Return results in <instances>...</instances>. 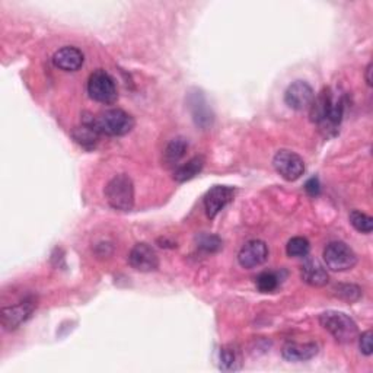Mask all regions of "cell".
<instances>
[{"label": "cell", "mask_w": 373, "mask_h": 373, "mask_svg": "<svg viewBox=\"0 0 373 373\" xmlns=\"http://www.w3.org/2000/svg\"><path fill=\"white\" fill-rule=\"evenodd\" d=\"M344 97L326 88L310 105V120L317 122L325 133L335 134L344 116Z\"/></svg>", "instance_id": "obj_1"}, {"label": "cell", "mask_w": 373, "mask_h": 373, "mask_svg": "<svg viewBox=\"0 0 373 373\" xmlns=\"http://www.w3.org/2000/svg\"><path fill=\"white\" fill-rule=\"evenodd\" d=\"M82 121L92 124L100 134L114 137L130 133L136 124L134 118L129 113L120 110V108H111V110H106L98 116L85 113L82 116Z\"/></svg>", "instance_id": "obj_2"}, {"label": "cell", "mask_w": 373, "mask_h": 373, "mask_svg": "<svg viewBox=\"0 0 373 373\" xmlns=\"http://www.w3.org/2000/svg\"><path fill=\"white\" fill-rule=\"evenodd\" d=\"M319 322L324 330L328 331L341 344L353 343L359 334L357 324L349 315L338 312V310H326V312L321 314Z\"/></svg>", "instance_id": "obj_3"}, {"label": "cell", "mask_w": 373, "mask_h": 373, "mask_svg": "<svg viewBox=\"0 0 373 373\" xmlns=\"http://www.w3.org/2000/svg\"><path fill=\"white\" fill-rule=\"evenodd\" d=\"M105 198L114 210L129 212L134 206V185L129 175H116L105 186Z\"/></svg>", "instance_id": "obj_4"}, {"label": "cell", "mask_w": 373, "mask_h": 373, "mask_svg": "<svg viewBox=\"0 0 373 373\" xmlns=\"http://www.w3.org/2000/svg\"><path fill=\"white\" fill-rule=\"evenodd\" d=\"M88 93L93 101L106 105L114 104L118 98V92L113 76L102 69L90 73L88 79Z\"/></svg>", "instance_id": "obj_5"}, {"label": "cell", "mask_w": 373, "mask_h": 373, "mask_svg": "<svg viewBox=\"0 0 373 373\" xmlns=\"http://www.w3.org/2000/svg\"><path fill=\"white\" fill-rule=\"evenodd\" d=\"M324 261L326 269L333 271H347L356 266L357 255L346 242L333 241L325 246Z\"/></svg>", "instance_id": "obj_6"}, {"label": "cell", "mask_w": 373, "mask_h": 373, "mask_svg": "<svg viewBox=\"0 0 373 373\" xmlns=\"http://www.w3.org/2000/svg\"><path fill=\"white\" fill-rule=\"evenodd\" d=\"M273 166L276 173L286 181H296L305 173V162L298 153L287 149L278 150L274 154Z\"/></svg>", "instance_id": "obj_7"}, {"label": "cell", "mask_w": 373, "mask_h": 373, "mask_svg": "<svg viewBox=\"0 0 373 373\" xmlns=\"http://www.w3.org/2000/svg\"><path fill=\"white\" fill-rule=\"evenodd\" d=\"M35 308H37V302L33 298H28L13 306L3 308L2 309L3 328L8 331H13L19 328L24 322H26L31 318Z\"/></svg>", "instance_id": "obj_8"}, {"label": "cell", "mask_w": 373, "mask_h": 373, "mask_svg": "<svg viewBox=\"0 0 373 373\" xmlns=\"http://www.w3.org/2000/svg\"><path fill=\"white\" fill-rule=\"evenodd\" d=\"M314 100H315V92L312 86L303 81L293 82L285 92V102L294 111L309 110Z\"/></svg>", "instance_id": "obj_9"}, {"label": "cell", "mask_w": 373, "mask_h": 373, "mask_svg": "<svg viewBox=\"0 0 373 373\" xmlns=\"http://www.w3.org/2000/svg\"><path fill=\"white\" fill-rule=\"evenodd\" d=\"M269 258V246L261 239L248 241L238 254V262L242 269L251 270L262 266Z\"/></svg>", "instance_id": "obj_10"}, {"label": "cell", "mask_w": 373, "mask_h": 373, "mask_svg": "<svg viewBox=\"0 0 373 373\" xmlns=\"http://www.w3.org/2000/svg\"><path fill=\"white\" fill-rule=\"evenodd\" d=\"M129 264L137 271L150 273L158 270L159 258L150 245L140 242L132 248L129 254Z\"/></svg>", "instance_id": "obj_11"}, {"label": "cell", "mask_w": 373, "mask_h": 373, "mask_svg": "<svg viewBox=\"0 0 373 373\" xmlns=\"http://www.w3.org/2000/svg\"><path fill=\"white\" fill-rule=\"evenodd\" d=\"M233 194H235V190L226 185H214L212 190L207 191L205 196V209L209 219H214L226 207V205L230 203Z\"/></svg>", "instance_id": "obj_12"}, {"label": "cell", "mask_w": 373, "mask_h": 373, "mask_svg": "<svg viewBox=\"0 0 373 373\" xmlns=\"http://www.w3.org/2000/svg\"><path fill=\"white\" fill-rule=\"evenodd\" d=\"M85 61V56L84 53L76 49V47H63V49H60L54 53L53 56V65L65 72H76L79 70Z\"/></svg>", "instance_id": "obj_13"}, {"label": "cell", "mask_w": 373, "mask_h": 373, "mask_svg": "<svg viewBox=\"0 0 373 373\" xmlns=\"http://www.w3.org/2000/svg\"><path fill=\"white\" fill-rule=\"evenodd\" d=\"M301 277L303 282L309 286L322 287L328 283L330 276L326 273L325 267L317 260H306L301 267Z\"/></svg>", "instance_id": "obj_14"}, {"label": "cell", "mask_w": 373, "mask_h": 373, "mask_svg": "<svg viewBox=\"0 0 373 373\" xmlns=\"http://www.w3.org/2000/svg\"><path fill=\"white\" fill-rule=\"evenodd\" d=\"M318 354V346L315 343H294V341H289L283 346L282 356L287 362H306L310 360L312 357Z\"/></svg>", "instance_id": "obj_15"}, {"label": "cell", "mask_w": 373, "mask_h": 373, "mask_svg": "<svg viewBox=\"0 0 373 373\" xmlns=\"http://www.w3.org/2000/svg\"><path fill=\"white\" fill-rule=\"evenodd\" d=\"M205 158L203 157H194L190 161H186L182 165H178L174 170V180L177 182H185L196 178L205 168Z\"/></svg>", "instance_id": "obj_16"}, {"label": "cell", "mask_w": 373, "mask_h": 373, "mask_svg": "<svg viewBox=\"0 0 373 373\" xmlns=\"http://www.w3.org/2000/svg\"><path fill=\"white\" fill-rule=\"evenodd\" d=\"M72 136H73L76 143H79L82 148L90 150V149H93L98 145L101 134L97 132L95 127L92 126V124L82 121L81 126L76 127L73 130Z\"/></svg>", "instance_id": "obj_17"}, {"label": "cell", "mask_w": 373, "mask_h": 373, "mask_svg": "<svg viewBox=\"0 0 373 373\" xmlns=\"http://www.w3.org/2000/svg\"><path fill=\"white\" fill-rule=\"evenodd\" d=\"M189 150V142L184 137H175L168 143L164 152V162L166 166H175Z\"/></svg>", "instance_id": "obj_18"}, {"label": "cell", "mask_w": 373, "mask_h": 373, "mask_svg": "<svg viewBox=\"0 0 373 373\" xmlns=\"http://www.w3.org/2000/svg\"><path fill=\"white\" fill-rule=\"evenodd\" d=\"M241 367V353L237 347L226 346L221 350V369L238 370Z\"/></svg>", "instance_id": "obj_19"}, {"label": "cell", "mask_w": 373, "mask_h": 373, "mask_svg": "<svg viewBox=\"0 0 373 373\" xmlns=\"http://www.w3.org/2000/svg\"><path fill=\"white\" fill-rule=\"evenodd\" d=\"M255 285L261 293H273L280 286V277L274 271H264L255 278Z\"/></svg>", "instance_id": "obj_20"}, {"label": "cell", "mask_w": 373, "mask_h": 373, "mask_svg": "<svg viewBox=\"0 0 373 373\" xmlns=\"http://www.w3.org/2000/svg\"><path fill=\"white\" fill-rule=\"evenodd\" d=\"M310 244L303 237H294L286 245V253L289 257L293 258H303L309 254Z\"/></svg>", "instance_id": "obj_21"}, {"label": "cell", "mask_w": 373, "mask_h": 373, "mask_svg": "<svg viewBox=\"0 0 373 373\" xmlns=\"http://www.w3.org/2000/svg\"><path fill=\"white\" fill-rule=\"evenodd\" d=\"M350 223L356 230L362 233H370L373 230V219L363 212L353 210L350 213Z\"/></svg>", "instance_id": "obj_22"}, {"label": "cell", "mask_w": 373, "mask_h": 373, "mask_svg": "<svg viewBox=\"0 0 373 373\" xmlns=\"http://www.w3.org/2000/svg\"><path fill=\"white\" fill-rule=\"evenodd\" d=\"M335 296L340 299H344L347 302H356L362 296V289L354 285H338L334 289Z\"/></svg>", "instance_id": "obj_23"}, {"label": "cell", "mask_w": 373, "mask_h": 373, "mask_svg": "<svg viewBox=\"0 0 373 373\" xmlns=\"http://www.w3.org/2000/svg\"><path fill=\"white\" fill-rule=\"evenodd\" d=\"M200 248H203V250L207 253H216L222 248V241L217 237L205 235V237H201V239H200Z\"/></svg>", "instance_id": "obj_24"}, {"label": "cell", "mask_w": 373, "mask_h": 373, "mask_svg": "<svg viewBox=\"0 0 373 373\" xmlns=\"http://www.w3.org/2000/svg\"><path fill=\"white\" fill-rule=\"evenodd\" d=\"M359 346L360 350L365 356H370L373 351V344H372V331H366L359 337Z\"/></svg>", "instance_id": "obj_25"}, {"label": "cell", "mask_w": 373, "mask_h": 373, "mask_svg": "<svg viewBox=\"0 0 373 373\" xmlns=\"http://www.w3.org/2000/svg\"><path fill=\"white\" fill-rule=\"evenodd\" d=\"M305 191H306L310 197H317V196H319V193H321V184H319V180H318L317 177L308 180L306 184H305Z\"/></svg>", "instance_id": "obj_26"}, {"label": "cell", "mask_w": 373, "mask_h": 373, "mask_svg": "<svg viewBox=\"0 0 373 373\" xmlns=\"http://www.w3.org/2000/svg\"><path fill=\"white\" fill-rule=\"evenodd\" d=\"M370 73H372V63H369V65H367V68H366V70H365L366 84H367L369 86H372V77H370Z\"/></svg>", "instance_id": "obj_27"}]
</instances>
